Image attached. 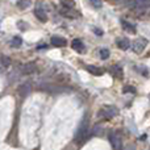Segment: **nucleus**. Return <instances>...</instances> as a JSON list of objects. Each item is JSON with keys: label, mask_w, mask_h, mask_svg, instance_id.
Segmentation results:
<instances>
[{"label": "nucleus", "mask_w": 150, "mask_h": 150, "mask_svg": "<svg viewBox=\"0 0 150 150\" xmlns=\"http://www.w3.org/2000/svg\"><path fill=\"white\" fill-rule=\"evenodd\" d=\"M121 26L125 32H129V33H136V26L134 24L129 23L127 20H121Z\"/></svg>", "instance_id": "ddd939ff"}, {"label": "nucleus", "mask_w": 150, "mask_h": 150, "mask_svg": "<svg viewBox=\"0 0 150 150\" xmlns=\"http://www.w3.org/2000/svg\"><path fill=\"white\" fill-rule=\"evenodd\" d=\"M32 91V83L30 82H25L18 87V93H20L21 98H26V96L30 93Z\"/></svg>", "instance_id": "0eeeda50"}, {"label": "nucleus", "mask_w": 150, "mask_h": 150, "mask_svg": "<svg viewBox=\"0 0 150 150\" xmlns=\"http://www.w3.org/2000/svg\"><path fill=\"white\" fill-rule=\"evenodd\" d=\"M36 70H37L36 63H34V62H28V63H25V65H23L20 67V74H23V75H32V74L36 73Z\"/></svg>", "instance_id": "423d86ee"}, {"label": "nucleus", "mask_w": 150, "mask_h": 150, "mask_svg": "<svg viewBox=\"0 0 150 150\" xmlns=\"http://www.w3.org/2000/svg\"><path fill=\"white\" fill-rule=\"evenodd\" d=\"M116 44H117V46H119L121 50H128L130 47L129 38H125V37H122V38H119L116 41Z\"/></svg>", "instance_id": "f8f14e48"}, {"label": "nucleus", "mask_w": 150, "mask_h": 150, "mask_svg": "<svg viewBox=\"0 0 150 150\" xmlns=\"http://www.w3.org/2000/svg\"><path fill=\"white\" fill-rule=\"evenodd\" d=\"M11 66V59L7 57V55H0V67L7 69Z\"/></svg>", "instance_id": "2eb2a0df"}, {"label": "nucleus", "mask_w": 150, "mask_h": 150, "mask_svg": "<svg viewBox=\"0 0 150 150\" xmlns=\"http://www.w3.org/2000/svg\"><path fill=\"white\" fill-rule=\"evenodd\" d=\"M71 47H73L76 53H84V50H86V45L83 44V41L79 40V38L73 40V42H71Z\"/></svg>", "instance_id": "1a4fd4ad"}, {"label": "nucleus", "mask_w": 150, "mask_h": 150, "mask_svg": "<svg viewBox=\"0 0 150 150\" xmlns=\"http://www.w3.org/2000/svg\"><path fill=\"white\" fill-rule=\"evenodd\" d=\"M93 32L96 33V36H103V30H100V29H96L93 28Z\"/></svg>", "instance_id": "4be33fe9"}, {"label": "nucleus", "mask_w": 150, "mask_h": 150, "mask_svg": "<svg viewBox=\"0 0 150 150\" xmlns=\"http://www.w3.org/2000/svg\"><path fill=\"white\" fill-rule=\"evenodd\" d=\"M128 5L137 15H144L149 11L150 0H128Z\"/></svg>", "instance_id": "f03ea898"}, {"label": "nucleus", "mask_w": 150, "mask_h": 150, "mask_svg": "<svg viewBox=\"0 0 150 150\" xmlns=\"http://www.w3.org/2000/svg\"><path fill=\"white\" fill-rule=\"evenodd\" d=\"M122 91H124L125 93H129V92L130 93H136V88L133 87V86H125Z\"/></svg>", "instance_id": "aec40b11"}, {"label": "nucleus", "mask_w": 150, "mask_h": 150, "mask_svg": "<svg viewBox=\"0 0 150 150\" xmlns=\"http://www.w3.org/2000/svg\"><path fill=\"white\" fill-rule=\"evenodd\" d=\"M90 3L92 4V7L95 8H100L103 5V0H90Z\"/></svg>", "instance_id": "412c9836"}, {"label": "nucleus", "mask_w": 150, "mask_h": 150, "mask_svg": "<svg viewBox=\"0 0 150 150\" xmlns=\"http://www.w3.org/2000/svg\"><path fill=\"white\" fill-rule=\"evenodd\" d=\"M138 71H141V73H142L144 75H145V76H148V71H146V69H144V67H140V69H137Z\"/></svg>", "instance_id": "5701e85b"}, {"label": "nucleus", "mask_w": 150, "mask_h": 150, "mask_svg": "<svg viewBox=\"0 0 150 150\" xmlns=\"http://www.w3.org/2000/svg\"><path fill=\"white\" fill-rule=\"evenodd\" d=\"M88 133H90V124H88V119L87 117H83L82 122L79 124L76 129V133L74 136V141L78 145H82L83 142H86L88 137Z\"/></svg>", "instance_id": "f257e3e1"}, {"label": "nucleus", "mask_w": 150, "mask_h": 150, "mask_svg": "<svg viewBox=\"0 0 150 150\" xmlns=\"http://www.w3.org/2000/svg\"><path fill=\"white\" fill-rule=\"evenodd\" d=\"M101 133H103V127H101V125H95L92 129V134L93 136H101Z\"/></svg>", "instance_id": "6ab92c4d"}, {"label": "nucleus", "mask_w": 150, "mask_h": 150, "mask_svg": "<svg viewBox=\"0 0 150 150\" xmlns=\"http://www.w3.org/2000/svg\"><path fill=\"white\" fill-rule=\"evenodd\" d=\"M146 46H148V40L144 38V37H140V38L134 40L133 42H130V47H132L133 52L137 53V54L142 53Z\"/></svg>", "instance_id": "20e7f679"}, {"label": "nucleus", "mask_w": 150, "mask_h": 150, "mask_svg": "<svg viewBox=\"0 0 150 150\" xmlns=\"http://www.w3.org/2000/svg\"><path fill=\"white\" fill-rule=\"evenodd\" d=\"M119 115V109L115 105H104L103 108L99 111L98 116L101 120H112L113 117H116Z\"/></svg>", "instance_id": "7ed1b4c3"}, {"label": "nucleus", "mask_w": 150, "mask_h": 150, "mask_svg": "<svg viewBox=\"0 0 150 150\" xmlns=\"http://www.w3.org/2000/svg\"><path fill=\"white\" fill-rule=\"evenodd\" d=\"M86 70H87L90 74L95 75V76L103 74V70H101L100 67H98V66H93V65H87V66H86Z\"/></svg>", "instance_id": "4468645a"}, {"label": "nucleus", "mask_w": 150, "mask_h": 150, "mask_svg": "<svg viewBox=\"0 0 150 150\" xmlns=\"http://www.w3.org/2000/svg\"><path fill=\"white\" fill-rule=\"evenodd\" d=\"M32 5V0H17V7L20 9H26Z\"/></svg>", "instance_id": "dca6fc26"}, {"label": "nucleus", "mask_w": 150, "mask_h": 150, "mask_svg": "<svg viewBox=\"0 0 150 150\" xmlns=\"http://www.w3.org/2000/svg\"><path fill=\"white\" fill-rule=\"evenodd\" d=\"M108 140H109V144H111V146L115 150H119V149L122 148L121 138H120V136L117 134L116 132H111V133H109V134H108Z\"/></svg>", "instance_id": "39448f33"}, {"label": "nucleus", "mask_w": 150, "mask_h": 150, "mask_svg": "<svg viewBox=\"0 0 150 150\" xmlns=\"http://www.w3.org/2000/svg\"><path fill=\"white\" fill-rule=\"evenodd\" d=\"M21 45H23V40H21V37H13L12 41H11V46L12 47H20Z\"/></svg>", "instance_id": "f3484780"}, {"label": "nucleus", "mask_w": 150, "mask_h": 150, "mask_svg": "<svg viewBox=\"0 0 150 150\" xmlns=\"http://www.w3.org/2000/svg\"><path fill=\"white\" fill-rule=\"evenodd\" d=\"M99 54H100V58L101 59H108L109 58V50L105 49V47H103V49H100V52H99Z\"/></svg>", "instance_id": "a211bd4d"}, {"label": "nucleus", "mask_w": 150, "mask_h": 150, "mask_svg": "<svg viewBox=\"0 0 150 150\" xmlns=\"http://www.w3.org/2000/svg\"><path fill=\"white\" fill-rule=\"evenodd\" d=\"M50 44L53 45V46L55 47H65L66 45H67V41H66V38H63V37H52V40H50Z\"/></svg>", "instance_id": "9d476101"}, {"label": "nucleus", "mask_w": 150, "mask_h": 150, "mask_svg": "<svg viewBox=\"0 0 150 150\" xmlns=\"http://www.w3.org/2000/svg\"><path fill=\"white\" fill-rule=\"evenodd\" d=\"M109 73L112 74V76L119 78V79H121L124 76V71H122V69L119 65H112L111 69H109Z\"/></svg>", "instance_id": "9b49d317"}, {"label": "nucleus", "mask_w": 150, "mask_h": 150, "mask_svg": "<svg viewBox=\"0 0 150 150\" xmlns=\"http://www.w3.org/2000/svg\"><path fill=\"white\" fill-rule=\"evenodd\" d=\"M33 13H34V16H36V17L38 18L40 21H41V23H46V21H47L46 11H45L42 7H40V5L36 8V9H34V12H33Z\"/></svg>", "instance_id": "6e6552de"}]
</instances>
